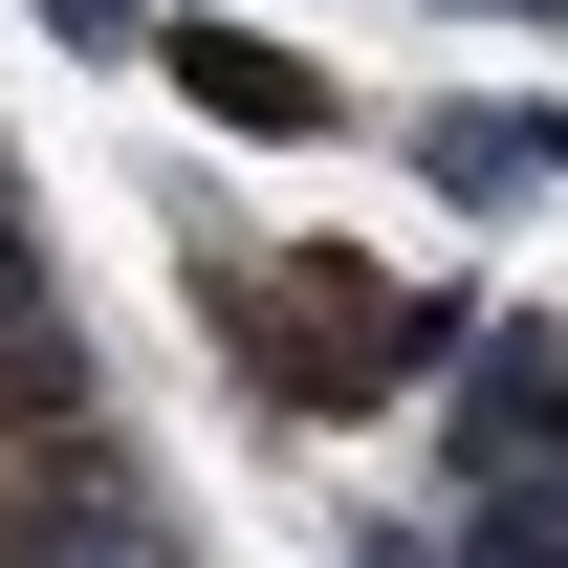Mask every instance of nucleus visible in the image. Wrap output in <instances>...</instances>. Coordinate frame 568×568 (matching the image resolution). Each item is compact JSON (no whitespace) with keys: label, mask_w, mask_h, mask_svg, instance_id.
<instances>
[{"label":"nucleus","mask_w":568,"mask_h":568,"mask_svg":"<svg viewBox=\"0 0 568 568\" xmlns=\"http://www.w3.org/2000/svg\"><path fill=\"white\" fill-rule=\"evenodd\" d=\"M525 568H568V503H547V525H525Z\"/></svg>","instance_id":"f257e3e1"}]
</instances>
